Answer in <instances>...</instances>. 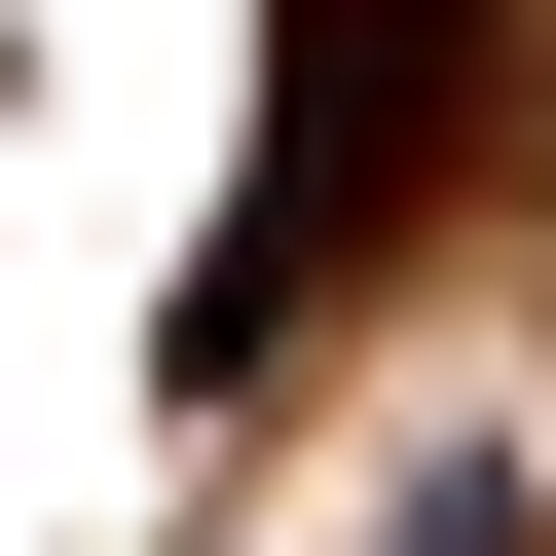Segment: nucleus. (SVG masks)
<instances>
[{
    "label": "nucleus",
    "mask_w": 556,
    "mask_h": 556,
    "mask_svg": "<svg viewBox=\"0 0 556 556\" xmlns=\"http://www.w3.org/2000/svg\"><path fill=\"white\" fill-rule=\"evenodd\" d=\"M445 112H482V0H298V149H260V223H223V334L298 298V260H371L445 186Z\"/></svg>",
    "instance_id": "nucleus-1"
}]
</instances>
